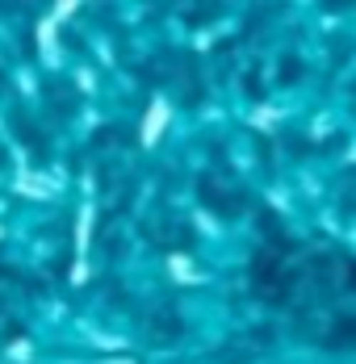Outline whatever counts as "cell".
<instances>
[{
	"label": "cell",
	"mask_w": 356,
	"mask_h": 364,
	"mask_svg": "<svg viewBox=\"0 0 356 364\" xmlns=\"http://www.w3.org/2000/svg\"><path fill=\"white\" fill-rule=\"evenodd\" d=\"M164 126H168V101H155L151 113H147V122H142V143L151 146L159 134H164Z\"/></svg>",
	"instance_id": "6da1fadb"
}]
</instances>
